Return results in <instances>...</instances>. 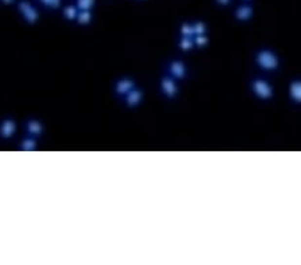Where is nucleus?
I'll list each match as a JSON object with an SVG mask.
<instances>
[{
    "instance_id": "obj_1",
    "label": "nucleus",
    "mask_w": 301,
    "mask_h": 265,
    "mask_svg": "<svg viewBox=\"0 0 301 265\" xmlns=\"http://www.w3.org/2000/svg\"><path fill=\"white\" fill-rule=\"evenodd\" d=\"M16 10L20 14V16L23 18V20L28 23V24H37L39 21V11L35 5L30 3L28 0H19L18 4H16Z\"/></svg>"
},
{
    "instance_id": "obj_2",
    "label": "nucleus",
    "mask_w": 301,
    "mask_h": 265,
    "mask_svg": "<svg viewBox=\"0 0 301 265\" xmlns=\"http://www.w3.org/2000/svg\"><path fill=\"white\" fill-rule=\"evenodd\" d=\"M256 62L259 64V67L268 71H273L279 67V58L270 50H260L256 57Z\"/></svg>"
},
{
    "instance_id": "obj_3",
    "label": "nucleus",
    "mask_w": 301,
    "mask_h": 265,
    "mask_svg": "<svg viewBox=\"0 0 301 265\" xmlns=\"http://www.w3.org/2000/svg\"><path fill=\"white\" fill-rule=\"evenodd\" d=\"M252 90L260 99H269L273 96V87L263 79H256L252 82Z\"/></svg>"
},
{
    "instance_id": "obj_4",
    "label": "nucleus",
    "mask_w": 301,
    "mask_h": 265,
    "mask_svg": "<svg viewBox=\"0 0 301 265\" xmlns=\"http://www.w3.org/2000/svg\"><path fill=\"white\" fill-rule=\"evenodd\" d=\"M16 129H18V126H16L15 121L11 119V118H7L0 123V137L3 139H10V138L14 137Z\"/></svg>"
},
{
    "instance_id": "obj_5",
    "label": "nucleus",
    "mask_w": 301,
    "mask_h": 265,
    "mask_svg": "<svg viewBox=\"0 0 301 265\" xmlns=\"http://www.w3.org/2000/svg\"><path fill=\"white\" fill-rule=\"evenodd\" d=\"M161 89L164 91V94L168 98H174L178 93V86L174 82V78H169V76H165L161 80Z\"/></svg>"
},
{
    "instance_id": "obj_6",
    "label": "nucleus",
    "mask_w": 301,
    "mask_h": 265,
    "mask_svg": "<svg viewBox=\"0 0 301 265\" xmlns=\"http://www.w3.org/2000/svg\"><path fill=\"white\" fill-rule=\"evenodd\" d=\"M254 8L250 4L238 5L234 11V16L238 21H249L253 18Z\"/></svg>"
},
{
    "instance_id": "obj_7",
    "label": "nucleus",
    "mask_w": 301,
    "mask_h": 265,
    "mask_svg": "<svg viewBox=\"0 0 301 265\" xmlns=\"http://www.w3.org/2000/svg\"><path fill=\"white\" fill-rule=\"evenodd\" d=\"M170 75L174 79H182L186 75V66L181 60H173L169 67Z\"/></svg>"
},
{
    "instance_id": "obj_8",
    "label": "nucleus",
    "mask_w": 301,
    "mask_h": 265,
    "mask_svg": "<svg viewBox=\"0 0 301 265\" xmlns=\"http://www.w3.org/2000/svg\"><path fill=\"white\" fill-rule=\"evenodd\" d=\"M26 132L32 137H39L44 132V128H43L42 122H39L37 119H30L26 122Z\"/></svg>"
},
{
    "instance_id": "obj_9",
    "label": "nucleus",
    "mask_w": 301,
    "mask_h": 265,
    "mask_svg": "<svg viewBox=\"0 0 301 265\" xmlns=\"http://www.w3.org/2000/svg\"><path fill=\"white\" fill-rule=\"evenodd\" d=\"M132 89H135V83L129 78L121 79L119 82H116L115 85V91L119 95H126L127 93H130Z\"/></svg>"
},
{
    "instance_id": "obj_10",
    "label": "nucleus",
    "mask_w": 301,
    "mask_h": 265,
    "mask_svg": "<svg viewBox=\"0 0 301 265\" xmlns=\"http://www.w3.org/2000/svg\"><path fill=\"white\" fill-rule=\"evenodd\" d=\"M142 98H143L142 91L138 90V89H132L130 93H127L126 94L127 106H130V107L138 106V105L141 103V101H142Z\"/></svg>"
},
{
    "instance_id": "obj_11",
    "label": "nucleus",
    "mask_w": 301,
    "mask_h": 265,
    "mask_svg": "<svg viewBox=\"0 0 301 265\" xmlns=\"http://www.w3.org/2000/svg\"><path fill=\"white\" fill-rule=\"evenodd\" d=\"M91 20H93V12H91V11H78V15H76V19H75V21H76L78 24H80V26H87V24H90Z\"/></svg>"
},
{
    "instance_id": "obj_12",
    "label": "nucleus",
    "mask_w": 301,
    "mask_h": 265,
    "mask_svg": "<svg viewBox=\"0 0 301 265\" xmlns=\"http://www.w3.org/2000/svg\"><path fill=\"white\" fill-rule=\"evenodd\" d=\"M289 95L296 103L301 102V82L300 80H295L292 82L289 86Z\"/></svg>"
},
{
    "instance_id": "obj_13",
    "label": "nucleus",
    "mask_w": 301,
    "mask_h": 265,
    "mask_svg": "<svg viewBox=\"0 0 301 265\" xmlns=\"http://www.w3.org/2000/svg\"><path fill=\"white\" fill-rule=\"evenodd\" d=\"M78 8L75 4H69L64 5L63 10H62V15L64 16V19L69 21H74L76 19V15H78Z\"/></svg>"
},
{
    "instance_id": "obj_14",
    "label": "nucleus",
    "mask_w": 301,
    "mask_h": 265,
    "mask_svg": "<svg viewBox=\"0 0 301 265\" xmlns=\"http://www.w3.org/2000/svg\"><path fill=\"white\" fill-rule=\"evenodd\" d=\"M37 146H38L37 139L32 137V135L26 137L20 143V149L21 150H24V151H32V150H35V149H37Z\"/></svg>"
},
{
    "instance_id": "obj_15",
    "label": "nucleus",
    "mask_w": 301,
    "mask_h": 265,
    "mask_svg": "<svg viewBox=\"0 0 301 265\" xmlns=\"http://www.w3.org/2000/svg\"><path fill=\"white\" fill-rule=\"evenodd\" d=\"M191 28H193V38L197 35H205L207 32L206 24L204 21H196V23H191Z\"/></svg>"
},
{
    "instance_id": "obj_16",
    "label": "nucleus",
    "mask_w": 301,
    "mask_h": 265,
    "mask_svg": "<svg viewBox=\"0 0 301 265\" xmlns=\"http://www.w3.org/2000/svg\"><path fill=\"white\" fill-rule=\"evenodd\" d=\"M95 1L96 0H75V5H76L78 10L93 11Z\"/></svg>"
},
{
    "instance_id": "obj_17",
    "label": "nucleus",
    "mask_w": 301,
    "mask_h": 265,
    "mask_svg": "<svg viewBox=\"0 0 301 265\" xmlns=\"http://www.w3.org/2000/svg\"><path fill=\"white\" fill-rule=\"evenodd\" d=\"M38 1L50 10H59L62 7V0H38Z\"/></svg>"
},
{
    "instance_id": "obj_18",
    "label": "nucleus",
    "mask_w": 301,
    "mask_h": 265,
    "mask_svg": "<svg viewBox=\"0 0 301 265\" xmlns=\"http://www.w3.org/2000/svg\"><path fill=\"white\" fill-rule=\"evenodd\" d=\"M180 47L184 50V51H189L191 48L194 47V42H193V38L182 37L180 42Z\"/></svg>"
},
{
    "instance_id": "obj_19",
    "label": "nucleus",
    "mask_w": 301,
    "mask_h": 265,
    "mask_svg": "<svg viewBox=\"0 0 301 265\" xmlns=\"http://www.w3.org/2000/svg\"><path fill=\"white\" fill-rule=\"evenodd\" d=\"M180 32L182 37L193 38V28H191V23H184V24H181Z\"/></svg>"
},
{
    "instance_id": "obj_20",
    "label": "nucleus",
    "mask_w": 301,
    "mask_h": 265,
    "mask_svg": "<svg viewBox=\"0 0 301 265\" xmlns=\"http://www.w3.org/2000/svg\"><path fill=\"white\" fill-rule=\"evenodd\" d=\"M193 42H194V46H198V47H204V46H206L207 44V42H209V39H207V37L205 35H197V37L193 38Z\"/></svg>"
},
{
    "instance_id": "obj_21",
    "label": "nucleus",
    "mask_w": 301,
    "mask_h": 265,
    "mask_svg": "<svg viewBox=\"0 0 301 265\" xmlns=\"http://www.w3.org/2000/svg\"><path fill=\"white\" fill-rule=\"evenodd\" d=\"M216 3L218 5H222V7H226L232 3V0H216Z\"/></svg>"
},
{
    "instance_id": "obj_22",
    "label": "nucleus",
    "mask_w": 301,
    "mask_h": 265,
    "mask_svg": "<svg viewBox=\"0 0 301 265\" xmlns=\"http://www.w3.org/2000/svg\"><path fill=\"white\" fill-rule=\"evenodd\" d=\"M16 0H0V3L3 5H11V4H14L15 3Z\"/></svg>"
},
{
    "instance_id": "obj_23",
    "label": "nucleus",
    "mask_w": 301,
    "mask_h": 265,
    "mask_svg": "<svg viewBox=\"0 0 301 265\" xmlns=\"http://www.w3.org/2000/svg\"><path fill=\"white\" fill-rule=\"evenodd\" d=\"M244 1H250V0H244Z\"/></svg>"
},
{
    "instance_id": "obj_24",
    "label": "nucleus",
    "mask_w": 301,
    "mask_h": 265,
    "mask_svg": "<svg viewBox=\"0 0 301 265\" xmlns=\"http://www.w3.org/2000/svg\"><path fill=\"white\" fill-rule=\"evenodd\" d=\"M139 1H142V0H139Z\"/></svg>"
}]
</instances>
